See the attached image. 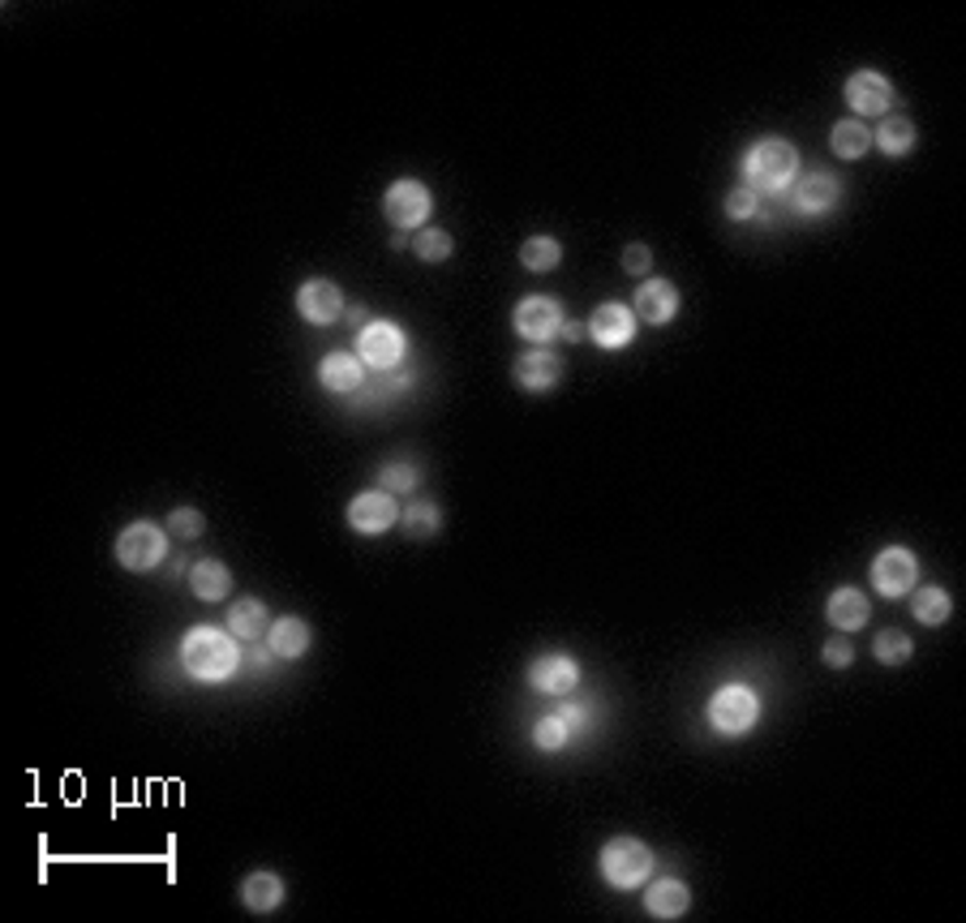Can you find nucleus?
I'll use <instances>...</instances> for the list:
<instances>
[{
  "label": "nucleus",
  "mask_w": 966,
  "mask_h": 923,
  "mask_svg": "<svg viewBox=\"0 0 966 923\" xmlns=\"http://www.w3.org/2000/svg\"><path fill=\"white\" fill-rule=\"evenodd\" d=\"M190 589L198 602H224L232 593V576L219 559H198L190 567Z\"/></svg>",
  "instance_id": "obj_21"
},
{
  "label": "nucleus",
  "mask_w": 966,
  "mask_h": 923,
  "mask_svg": "<svg viewBox=\"0 0 966 923\" xmlns=\"http://www.w3.org/2000/svg\"><path fill=\"white\" fill-rule=\"evenodd\" d=\"M919 576V559L907 550V546H885L876 559H872V584L876 593L885 597H907L916 589Z\"/></svg>",
  "instance_id": "obj_7"
},
{
  "label": "nucleus",
  "mask_w": 966,
  "mask_h": 923,
  "mask_svg": "<svg viewBox=\"0 0 966 923\" xmlns=\"http://www.w3.org/2000/svg\"><path fill=\"white\" fill-rule=\"evenodd\" d=\"M820 658H825V666H833V670H846V666H851V662H855V649H851V645H846V640H829V645H825V653H820Z\"/></svg>",
  "instance_id": "obj_37"
},
{
  "label": "nucleus",
  "mask_w": 966,
  "mask_h": 923,
  "mask_svg": "<svg viewBox=\"0 0 966 923\" xmlns=\"http://www.w3.org/2000/svg\"><path fill=\"white\" fill-rule=\"evenodd\" d=\"M241 902L258 911V915H271V911H280V902H284V880L275 873H254L246 876V885H241Z\"/></svg>",
  "instance_id": "obj_23"
},
{
  "label": "nucleus",
  "mask_w": 966,
  "mask_h": 923,
  "mask_svg": "<svg viewBox=\"0 0 966 923\" xmlns=\"http://www.w3.org/2000/svg\"><path fill=\"white\" fill-rule=\"evenodd\" d=\"M649 266H654L649 246H640V241H636V246H627V250H623V271H627V275H645Z\"/></svg>",
  "instance_id": "obj_36"
},
{
  "label": "nucleus",
  "mask_w": 966,
  "mask_h": 923,
  "mask_svg": "<svg viewBox=\"0 0 966 923\" xmlns=\"http://www.w3.org/2000/svg\"><path fill=\"white\" fill-rule=\"evenodd\" d=\"M829 147L833 155H842V159H864L872 151V129H867L864 121H838L833 129H829Z\"/></svg>",
  "instance_id": "obj_25"
},
{
  "label": "nucleus",
  "mask_w": 966,
  "mask_h": 923,
  "mask_svg": "<svg viewBox=\"0 0 966 923\" xmlns=\"http://www.w3.org/2000/svg\"><path fill=\"white\" fill-rule=\"evenodd\" d=\"M580 683V666L567 653H542L529 662V687L542 696H567Z\"/></svg>",
  "instance_id": "obj_12"
},
{
  "label": "nucleus",
  "mask_w": 966,
  "mask_h": 923,
  "mask_svg": "<svg viewBox=\"0 0 966 923\" xmlns=\"http://www.w3.org/2000/svg\"><path fill=\"white\" fill-rule=\"evenodd\" d=\"M318 378H322V387H327V391L349 396V391H356V387L365 383V361L356 357V353L336 349V353H327V357H322V365H318Z\"/></svg>",
  "instance_id": "obj_17"
},
{
  "label": "nucleus",
  "mask_w": 966,
  "mask_h": 923,
  "mask_svg": "<svg viewBox=\"0 0 966 923\" xmlns=\"http://www.w3.org/2000/svg\"><path fill=\"white\" fill-rule=\"evenodd\" d=\"M168 533H177V537H185V542L203 537V533H206L203 512H194V508H177V512L168 515Z\"/></svg>",
  "instance_id": "obj_34"
},
{
  "label": "nucleus",
  "mask_w": 966,
  "mask_h": 923,
  "mask_svg": "<svg viewBox=\"0 0 966 923\" xmlns=\"http://www.w3.org/2000/svg\"><path fill=\"white\" fill-rule=\"evenodd\" d=\"M602 876L611 889H640L649 876H654V851L636 837H614L602 851Z\"/></svg>",
  "instance_id": "obj_3"
},
{
  "label": "nucleus",
  "mask_w": 966,
  "mask_h": 923,
  "mask_svg": "<svg viewBox=\"0 0 966 923\" xmlns=\"http://www.w3.org/2000/svg\"><path fill=\"white\" fill-rule=\"evenodd\" d=\"M761 718V696L743 683H726L709 696V726L717 734H748Z\"/></svg>",
  "instance_id": "obj_4"
},
{
  "label": "nucleus",
  "mask_w": 966,
  "mask_h": 923,
  "mask_svg": "<svg viewBox=\"0 0 966 923\" xmlns=\"http://www.w3.org/2000/svg\"><path fill=\"white\" fill-rule=\"evenodd\" d=\"M396 520H400V508H396V494H387V490H365L349 503V524L361 537H378Z\"/></svg>",
  "instance_id": "obj_9"
},
{
  "label": "nucleus",
  "mask_w": 966,
  "mask_h": 923,
  "mask_svg": "<svg viewBox=\"0 0 966 923\" xmlns=\"http://www.w3.org/2000/svg\"><path fill=\"white\" fill-rule=\"evenodd\" d=\"M271 658H275V653H271V645H266V649H258V640L250 645V666H254V670H266V666H271Z\"/></svg>",
  "instance_id": "obj_40"
},
{
  "label": "nucleus",
  "mask_w": 966,
  "mask_h": 923,
  "mask_svg": "<svg viewBox=\"0 0 966 923\" xmlns=\"http://www.w3.org/2000/svg\"><path fill=\"white\" fill-rule=\"evenodd\" d=\"M846 103H851L855 116H885L889 103H894V87L876 69H855L846 78Z\"/></svg>",
  "instance_id": "obj_10"
},
{
  "label": "nucleus",
  "mask_w": 966,
  "mask_h": 923,
  "mask_svg": "<svg viewBox=\"0 0 966 923\" xmlns=\"http://www.w3.org/2000/svg\"><path fill=\"white\" fill-rule=\"evenodd\" d=\"M562 262V246L555 241V237H529L524 246H520V266L524 271H555Z\"/></svg>",
  "instance_id": "obj_27"
},
{
  "label": "nucleus",
  "mask_w": 966,
  "mask_h": 923,
  "mask_svg": "<svg viewBox=\"0 0 966 923\" xmlns=\"http://www.w3.org/2000/svg\"><path fill=\"white\" fill-rule=\"evenodd\" d=\"M872 653H876V662H880V666H902V662L916 653V645H911V636H907V631L885 627V631L872 640Z\"/></svg>",
  "instance_id": "obj_29"
},
{
  "label": "nucleus",
  "mask_w": 966,
  "mask_h": 923,
  "mask_svg": "<svg viewBox=\"0 0 966 923\" xmlns=\"http://www.w3.org/2000/svg\"><path fill=\"white\" fill-rule=\"evenodd\" d=\"M911 611H916L919 623L936 627V623H945V618H950L954 602H950V593H945V589L928 584V589H916V597H911Z\"/></svg>",
  "instance_id": "obj_28"
},
{
  "label": "nucleus",
  "mask_w": 966,
  "mask_h": 923,
  "mask_svg": "<svg viewBox=\"0 0 966 923\" xmlns=\"http://www.w3.org/2000/svg\"><path fill=\"white\" fill-rule=\"evenodd\" d=\"M297 309H302L306 322L327 327V322H336V318L344 314V293H340L331 280H306V284L297 288Z\"/></svg>",
  "instance_id": "obj_14"
},
{
  "label": "nucleus",
  "mask_w": 966,
  "mask_h": 923,
  "mask_svg": "<svg viewBox=\"0 0 966 923\" xmlns=\"http://www.w3.org/2000/svg\"><path fill=\"white\" fill-rule=\"evenodd\" d=\"M400 520H405L408 537H434V533H439V524H443L439 508H434V503H425V499L408 503L405 512H400Z\"/></svg>",
  "instance_id": "obj_32"
},
{
  "label": "nucleus",
  "mask_w": 966,
  "mask_h": 923,
  "mask_svg": "<svg viewBox=\"0 0 966 923\" xmlns=\"http://www.w3.org/2000/svg\"><path fill=\"white\" fill-rule=\"evenodd\" d=\"M559 718L580 734V730H589V705H562L559 709Z\"/></svg>",
  "instance_id": "obj_38"
},
{
  "label": "nucleus",
  "mask_w": 966,
  "mask_h": 923,
  "mask_svg": "<svg viewBox=\"0 0 966 923\" xmlns=\"http://www.w3.org/2000/svg\"><path fill=\"white\" fill-rule=\"evenodd\" d=\"M799 176V151L786 138H761L743 159V185L761 198H777Z\"/></svg>",
  "instance_id": "obj_2"
},
{
  "label": "nucleus",
  "mask_w": 966,
  "mask_h": 923,
  "mask_svg": "<svg viewBox=\"0 0 966 923\" xmlns=\"http://www.w3.org/2000/svg\"><path fill=\"white\" fill-rule=\"evenodd\" d=\"M378 486H383L387 494H412V490L421 486V468H417L412 460L383 464V472H378Z\"/></svg>",
  "instance_id": "obj_31"
},
{
  "label": "nucleus",
  "mask_w": 966,
  "mask_h": 923,
  "mask_svg": "<svg viewBox=\"0 0 966 923\" xmlns=\"http://www.w3.org/2000/svg\"><path fill=\"white\" fill-rule=\"evenodd\" d=\"M511 322H515V331H520L524 340H533V344H550V340L562 331V309L555 306L550 297H529V301L515 306Z\"/></svg>",
  "instance_id": "obj_11"
},
{
  "label": "nucleus",
  "mask_w": 966,
  "mask_h": 923,
  "mask_svg": "<svg viewBox=\"0 0 966 923\" xmlns=\"http://www.w3.org/2000/svg\"><path fill=\"white\" fill-rule=\"evenodd\" d=\"M838 194H842L838 176H829V172H808V176L795 181V210H799V215H825L829 206L838 203Z\"/></svg>",
  "instance_id": "obj_18"
},
{
  "label": "nucleus",
  "mask_w": 966,
  "mask_h": 923,
  "mask_svg": "<svg viewBox=\"0 0 966 923\" xmlns=\"http://www.w3.org/2000/svg\"><path fill=\"white\" fill-rule=\"evenodd\" d=\"M163 555H168V528H159L151 520H134L116 537V563L125 571H155L163 563Z\"/></svg>",
  "instance_id": "obj_5"
},
{
  "label": "nucleus",
  "mask_w": 966,
  "mask_h": 923,
  "mask_svg": "<svg viewBox=\"0 0 966 923\" xmlns=\"http://www.w3.org/2000/svg\"><path fill=\"white\" fill-rule=\"evenodd\" d=\"M571 739H576V730H571L559 714H555V718H542L537 726H533V743H537L542 752H562Z\"/></svg>",
  "instance_id": "obj_33"
},
{
  "label": "nucleus",
  "mask_w": 966,
  "mask_h": 923,
  "mask_svg": "<svg viewBox=\"0 0 966 923\" xmlns=\"http://www.w3.org/2000/svg\"><path fill=\"white\" fill-rule=\"evenodd\" d=\"M356 357L365 361L370 369H378V374H391L405 361V331L396 322H383V318L365 322L361 340H356Z\"/></svg>",
  "instance_id": "obj_6"
},
{
  "label": "nucleus",
  "mask_w": 966,
  "mask_h": 923,
  "mask_svg": "<svg viewBox=\"0 0 966 923\" xmlns=\"http://www.w3.org/2000/svg\"><path fill=\"white\" fill-rule=\"evenodd\" d=\"M452 250H456L452 232H443V228H417V237H412V254L421 262H447Z\"/></svg>",
  "instance_id": "obj_30"
},
{
  "label": "nucleus",
  "mask_w": 966,
  "mask_h": 923,
  "mask_svg": "<svg viewBox=\"0 0 966 923\" xmlns=\"http://www.w3.org/2000/svg\"><path fill=\"white\" fill-rule=\"evenodd\" d=\"M181 666L198 683H228L241 666V649L232 640V631H219L211 623H198L185 631L181 640Z\"/></svg>",
  "instance_id": "obj_1"
},
{
  "label": "nucleus",
  "mask_w": 966,
  "mask_h": 923,
  "mask_svg": "<svg viewBox=\"0 0 966 923\" xmlns=\"http://www.w3.org/2000/svg\"><path fill=\"white\" fill-rule=\"evenodd\" d=\"M266 627H271V618H266V606H262V602H254V597L232 602V611H228V631H232L237 640L254 645V640L266 636Z\"/></svg>",
  "instance_id": "obj_24"
},
{
  "label": "nucleus",
  "mask_w": 966,
  "mask_h": 923,
  "mask_svg": "<svg viewBox=\"0 0 966 923\" xmlns=\"http://www.w3.org/2000/svg\"><path fill=\"white\" fill-rule=\"evenodd\" d=\"M559 335H562V340H571V344H580V340L589 335V322H567V318H562Z\"/></svg>",
  "instance_id": "obj_39"
},
{
  "label": "nucleus",
  "mask_w": 966,
  "mask_h": 923,
  "mask_svg": "<svg viewBox=\"0 0 966 923\" xmlns=\"http://www.w3.org/2000/svg\"><path fill=\"white\" fill-rule=\"evenodd\" d=\"M632 314H636L640 322H649V327H666V322L679 314V288H674L670 280H645V284L636 288Z\"/></svg>",
  "instance_id": "obj_15"
},
{
  "label": "nucleus",
  "mask_w": 966,
  "mask_h": 923,
  "mask_svg": "<svg viewBox=\"0 0 966 923\" xmlns=\"http://www.w3.org/2000/svg\"><path fill=\"white\" fill-rule=\"evenodd\" d=\"M825 615H829V623H833L838 631H860L867 623V615H872V606H867V597L860 589H838V593H829Z\"/></svg>",
  "instance_id": "obj_19"
},
{
  "label": "nucleus",
  "mask_w": 966,
  "mask_h": 923,
  "mask_svg": "<svg viewBox=\"0 0 966 923\" xmlns=\"http://www.w3.org/2000/svg\"><path fill=\"white\" fill-rule=\"evenodd\" d=\"M309 627H306V618H297V615H288V618H275L271 627H266V645H271V653L275 658H302L309 649Z\"/></svg>",
  "instance_id": "obj_20"
},
{
  "label": "nucleus",
  "mask_w": 966,
  "mask_h": 923,
  "mask_svg": "<svg viewBox=\"0 0 966 923\" xmlns=\"http://www.w3.org/2000/svg\"><path fill=\"white\" fill-rule=\"evenodd\" d=\"M515 383L524 387V391H550L555 383L562 378V361L555 353H546V349H533V353H524V357L515 361Z\"/></svg>",
  "instance_id": "obj_16"
},
{
  "label": "nucleus",
  "mask_w": 966,
  "mask_h": 923,
  "mask_svg": "<svg viewBox=\"0 0 966 923\" xmlns=\"http://www.w3.org/2000/svg\"><path fill=\"white\" fill-rule=\"evenodd\" d=\"M383 210H387V219H391L400 232H408V228H417V224L430 219V190H425L421 181L405 176V181H396V185L387 190Z\"/></svg>",
  "instance_id": "obj_8"
},
{
  "label": "nucleus",
  "mask_w": 966,
  "mask_h": 923,
  "mask_svg": "<svg viewBox=\"0 0 966 923\" xmlns=\"http://www.w3.org/2000/svg\"><path fill=\"white\" fill-rule=\"evenodd\" d=\"M589 335H593L602 349H623V344H632V340H636V314H632V306H623V301L598 306L593 309V318H589Z\"/></svg>",
  "instance_id": "obj_13"
},
{
  "label": "nucleus",
  "mask_w": 966,
  "mask_h": 923,
  "mask_svg": "<svg viewBox=\"0 0 966 923\" xmlns=\"http://www.w3.org/2000/svg\"><path fill=\"white\" fill-rule=\"evenodd\" d=\"M872 143L885 155L902 159V155H911V147H916V125H911L907 116H889V121H880V129L872 134Z\"/></svg>",
  "instance_id": "obj_26"
},
{
  "label": "nucleus",
  "mask_w": 966,
  "mask_h": 923,
  "mask_svg": "<svg viewBox=\"0 0 966 923\" xmlns=\"http://www.w3.org/2000/svg\"><path fill=\"white\" fill-rule=\"evenodd\" d=\"M757 206H761V194H757V190H748V185H739V190L726 198V215H730V219H752V215H757Z\"/></svg>",
  "instance_id": "obj_35"
},
{
  "label": "nucleus",
  "mask_w": 966,
  "mask_h": 923,
  "mask_svg": "<svg viewBox=\"0 0 966 923\" xmlns=\"http://www.w3.org/2000/svg\"><path fill=\"white\" fill-rule=\"evenodd\" d=\"M687 907H692V893H687L683 880H658V885H649V893H645V911H649L654 920H679Z\"/></svg>",
  "instance_id": "obj_22"
}]
</instances>
